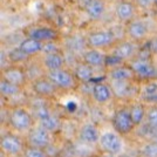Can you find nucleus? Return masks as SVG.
<instances>
[{
    "label": "nucleus",
    "mask_w": 157,
    "mask_h": 157,
    "mask_svg": "<svg viewBox=\"0 0 157 157\" xmlns=\"http://www.w3.org/2000/svg\"><path fill=\"white\" fill-rule=\"evenodd\" d=\"M80 60H82L87 65L92 66L94 69L96 68H105L107 53L101 49L87 48L85 52L80 55Z\"/></svg>",
    "instance_id": "aec40b11"
},
{
    "label": "nucleus",
    "mask_w": 157,
    "mask_h": 157,
    "mask_svg": "<svg viewBox=\"0 0 157 157\" xmlns=\"http://www.w3.org/2000/svg\"><path fill=\"white\" fill-rule=\"evenodd\" d=\"M90 98L98 105H105L115 98L109 82L102 80L94 81L90 87Z\"/></svg>",
    "instance_id": "2eb2a0df"
},
{
    "label": "nucleus",
    "mask_w": 157,
    "mask_h": 157,
    "mask_svg": "<svg viewBox=\"0 0 157 157\" xmlns=\"http://www.w3.org/2000/svg\"><path fill=\"white\" fill-rule=\"evenodd\" d=\"M145 123L157 129V105H150L148 107Z\"/></svg>",
    "instance_id": "c756f323"
},
{
    "label": "nucleus",
    "mask_w": 157,
    "mask_h": 157,
    "mask_svg": "<svg viewBox=\"0 0 157 157\" xmlns=\"http://www.w3.org/2000/svg\"><path fill=\"white\" fill-rule=\"evenodd\" d=\"M35 116L26 105H14L7 113V124L18 132H28L35 127Z\"/></svg>",
    "instance_id": "f257e3e1"
},
{
    "label": "nucleus",
    "mask_w": 157,
    "mask_h": 157,
    "mask_svg": "<svg viewBox=\"0 0 157 157\" xmlns=\"http://www.w3.org/2000/svg\"><path fill=\"white\" fill-rule=\"evenodd\" d=\"M29 88L32 94L38 98H44V100H51L54 98L59 94V89L53 83L47 75H44L41 78H38L29 82Z\"/></svg>",
    "instance_id": "9d476101"
},
{
    "label": "nucleus",
    "mask_w": 157,
    "mask_h": 157,
    "mask_svg": "<svg viewBox=\"0 0 157 157\" xmlns=\"http://www.w3.org/2000/svg\"><path fill=\"white\" fill-rule=\"evenodd\" d=\"M24 88L18 85L11 83L4 78H0V94H1V98L11 101L14 98H19L22 94Z\"/></svg>",
    "instance_id": "a878e982"
},
{
    "label": "nucleus",
    "mask_w": 157,
    "mask_h": 157,
    "mask_svg": "<svg viewBox=\"0 0 157 157\" xmlns=\"http://www.w3.org/2000/svg\"><path fill=\"white\" fill-rule=\"evenodd\" d=\"M18 46L26 53L27 55H29L31 58H36L38 55H42L45 44L39 41V40L33 39V38L24 36L22 39L20 40Z\"/></svg>",
    "instance_id": "5701e85b"
},
{
    "label": "nucleus",
    "mask_w": 157,
    "mask_h": 157,
    "mask_svg": "<svg viewBox=\"0 0 157 157\" xmlns=\"http://www.w3.org/2000/svg\"><path fill=\"white\" fill-rule=\"evenodd\" d=\"M152 14H154V17H155V18L157 19V8H155V10L152 11Z\"/></svg>",
    "instance_id": "72a5a7b5"
},
{
    "label": "nucleus",
    "mask_w": 157,
    "mask_h": 157,
    "mask_svg": "<svg viewBox=\"0 0 157 157\" xmlns=\"http://www.w3.org/2000/svg\"><path fill=\"white\" fill-rule=\"evenodd\" d=\"M24 36L39 40L44 44L59 42L61 40V32L59 28L47 24H34L24 28Z\"/></svg>",
    "instance_id": "7ed1b4c3"
},
{
    "label": "nucleus",
    "mask_w": 157,
    "mask_h": 157,
    "mask_svg": "<svg viewBox=\"0 0 157 157\" xmlns=\"http://www.w3.org/2000/svg\"><path fill=\"white\" fill-rule=\"evenodd\" d=\"M78 140L86 144H96L100 141L101 132L95 123H85L78 129Z\"/></svg>",
    "instance_id": "4be33fe9"
},
{
    "label": "nucleus",
    "mask_w": 157,
    "mask_h": 157,
    "mask_svg": "<svg viewBox=\"0 0 157 157\" xmlns=\"http://www.w3.org/2000/svg\"><path fill=\"white\" fill-rule=\"evenodd\" d=\"M82 10L87 19L96 22L105 18L107 13V4L105 0H85Z\"/></svg>",
    "instance_id": "f3484780"
},
{
    "label": "nucleus",
    "mask_w": 157,
    "mask_h": 157,
    "mask_svg": "<svg viewBox=\"0 0 157 157\" xmlns=\"http://www.w3.org/2000/svg\"><path fill=\"white\" fill-rule=\"evenodd\" d=\"M138 17V8L134 0H117L114 6V18L124 26Z\"/></svg>",
    "instance_id": "ddd939ff"
},
{
    "label": "nucleus",
    "mask_w": 157,
    "mask_h": 157,
    "mask_svg": "<svg viewBox=\"0 0 157 157\" xmlns=\"http://www.w3.org/2000/svg\"><path fill=\"white\" fill-rule=\"evenodd\" d=\"M103 157H120L118 155H111V154H105Z\"/></svg>",
    "instance_id": "473e14b6"
},
{
    "label": "nucleus",
    "mask_w": 157,
    "mask_h": 157,
    "mask_svg": "<svg viewBox=\"0 0 157 157\" xmlns=\"http://www.w3.org/2000/svg\"><path fill=\"white\" fill-rule=\"evenodd\" d=\"M140 47H141L140 44L124 38V39L118 40L113 46V48L110 49V54L120 60L121 62L125 63V62H129L134 58H136L138 51H140Z\"/></svg>",
    "instance_id": "1a4fd4ad"
},
{
    "label": "nucleus",
    "mask_w": 157,
    "mask_h": 157,
    "mask_svg": "<svg viewBox=\"0 0 157 157\" xmlns=\"http://www.w3.org/2000/svg\"><path fill=\"white\" fill-rule=\"evenodd\" d=\"M155 8H157V0H154V10H155ZM154 10H152V11H154ZM151 13H152V12H151Z\"/></svg>",
    "instance_id": "f704fd0d"
},
{
    "label": "nucleus",
    "mask_w": 157,
    "mask_h": 157,
    "mask_svg": "<svg viewBox=\"0 0 157 157\" xmlns=\"http://www.w3.org/2000/svg\"><path fill=\"white\" fill-rule=\"evenodd\" d=\"M134 2L136 4L138 11L151 13L154 10V0H134Z\"/></svg>",
    "instance_id": "7c9ffc66"
},
{
    "label": "nucleus",
    "mask_w": 157,
    "mask_h": 157,
    "mask_svg": "<svg viewBox=\"0 0 157 157\" xmlns=\"http://www.w3.org/2000/svg\"><path fill=\"white\" fill-rule=\"evenodd\" d=\"M128 63L132 68L137 81L147 82L157 80V67L152 62V59H144L136 56Z\"/></svg>",
    "instance_id": "0eeeda50"
},
{
    "label": "nucleus",
    "mask_w": 157,
    "mask_h": 157,
    "mask_svg": "<svg viewBox=\"0 0 157 157\" xmlns=\"http://www.w3.org/2000/svg\"><path fill=\"white\" fill-rule=\"evenodd\" d=\"M105 78H108V81H137L135 73L128 62L108 68L105 72Z\"/></svg>",
    "instance_id": "a211bd4d"
},
{
    "label": "nucleus",
    "mask_w": 157,
    "mask_h": 157,
    "mask_svg": "<svg viewBox=\"0 0 157 157\" xmlns=\"http://www.w3.org/2000/svg\"><path fill=\"white\" fill-rule=\"evenodd\" d=\"M152 140H154V141H156V142H157V132L155 134V136H154V138H152Z\"/></svg>",
    "instance_id": "e433bc0d"
},
{
    "label": "nucleus",
    "mask_w": 157,
    "mask_h": 157,
    "mask_svg": "<svg viewBox=\"0 0 157 157\" xmlns=\"http://www.w3.org/2000/svg\"><path fill=\"white\" fill-rule=\"evenodd\" d=\"M46 75L47 78L56 86L59 92H74L81 86L78 78H75L73 69H69L67 67L56 69V71L46 72Z\"/></svg>",
    "instance_id": "20e7f679"
},
{
    "label": "nucleus",
    "mask_w": 157,
    "mask_h": 157,
    "mask_svg": "<svg viewBox=\"0 0 157 157\" xmlns=\"http://www.w3.org/2000/svg\"><path fill=\"white\" fill-rule=\"evenodd\" d=\"M54 157H60V156H54Z\"/></svg>",
    "instance_id": "58836bf2"
},
{
    "label": "nucleus",
    "mask_w": 157,
    "mask_h": 157,
    "mask_svg": "<svg viewBox=\"0 0 157 157\" xmlns=\"http://www.w3.org/2000/svg\"><path fill=\"white\" fill-rule=\"evenodd\" d=\"M25 147H26V144L18 134H14L12 131H7L1 135V138H0L1 152L6 154L7 156L15 157L22 155Z\"/></svg>",
    "instance_id": "9b49d317"
},
{
    "label": "nucleus",
    "mask_w": 157,
    "mask_h": 157,
    "mask_svg": "<svg viewBox=\"0 0 157 157\" xmlns=\"http://www.w3.org/2000/svg\"><path fill=\"white\" fill-rule=\"evenodd\" d=\"M0 78H4L11 83L18 85L22 88L29 85V78L27 75L25 65H8L1 68Z\"/></svg>",
    "instance_id": "f8f14e48"
},
{
    "label": "nucleus",
    "mask_w": 157,
    "mask_h": 157,
    "mask_svg": "<svg viewBox=\"0 0 157 157\" xmlns=\"http://www.w3.org/2000/svg\"><path fill=\"white\" fill-rule=\"evenodd\" d=\"M33 58L27 55L18 45L7 51V62L11 65H26Z\"/></svg>",
    "instance_id": "bb28decb"
},
{
    "label": "nucleus",
    "mask_w": 157,
    "mask_h": 157,
    "mask_svg": "<svg viewBox=\"0 0 157 157\" xmlns=\"http://www.w3.org/2000/svg\"><path fill=\"white\" fill-rule=\"evenodd\" d=\"M141 155L143 157H157V142L149 140L141 148Z\"/></svg>",
    "instance_id": "cd10ccee"
},
{
    "label": "nucleus",
    "mask_w": 157,
    "mask_h": 157,
    "mask_svg": "<svg viewBox=\"0 0 157 157\" xmlns=\"http://www.w3.org/2000/svg\"><path fill=\"white\" fill-rule=\"evenodd\" d=\"M40 62H41V65L45 68L46 72L61 69V68H65L66 66H67L66 56L62 51L42 54Z\"/></svg>",
    "instance_id": "6ab92c4d"
},
{
    "label": "nucleus",
    "mask_w": 157,
    "mask_h": 157,
    "mask_svg": "<svg viewBox=\"0 0 157 157\" xmlns=\"http://www.w3.org/2000/svg\"><path fill=\"white\" fill-rule=\"evenodd\" d=\"M88 157H103V156H98V155H90V156Z\"/></svg>",
    "instance_id": "4c0bfd02"
},
{
    "label": "nucleus",
    "mask_w": 157,
    "mask_h": 157,
    "mask_svg": "<svg viewBox=\"0 0 157 157\" xmlns=\"http://www.w3.org/2000/svg\"><path fill=\"white\" fill-rule=\"evenodd\" d=\"M147 45L152 53V55H157V35L151 36L150 39L147 41Z\"/></svg>",
    "instance_id": "2f4dec72"
},
{
    "label": "nucleus",
    "mask_w": 157,
    "mask_h": 157,
    "mask_svg": "<svg viewBox=\"0 0 157 157\" xmlns=\"http://www.w3.org/2000/svg\"><path fill=\"white\" fill-rule=\"evenodd\" d=\"M111 86L115 98H129L132 93H136L135 81H108Z\"/></svg>",
    "instance_id": "b1692460"
},
{
    "label": "nucleus",
    "mask_w": 157,
    "mask_h": 157,
    "mask_svg": "<svg viewBox=\"0 0 157 157\" xmlns=\"http://www.w3.org/2000/svg\"><path fill=\"white\" fill-rule=\"evenodd\" d=\"M129 113H130L131 120L134 122V124L137 127H141L142 124L145 123L147 120V111H148V105H145L142 100L132 102L129 107Z\"/></svg>",
    "instance_id": "393cba45"
},
{
    "label": "nucleus",
    "mask_w": 157,
    "mask_h": 157,
    "mask_svg": "<svg viewBox=\"0 0 157 157\" xmlns=\"http://www.w3.org/2000/svg\"><path fill=\"white\" fill-rule=\"evenodd\" d=\"M22 156L24 157H49L47 155V152L45 149L36 148V147L28 145V144H26V147H25V150H24Z\"/></svg>",
    "instance_id": "c85d7f7f"
},
{
    "label": "nucleus",
    "mask_w": 157,
    "mask_h": 157,
    "mask_svg": "<svg viewBox=\"0 0 157 157\" xmlns=\"http://www.w3.org/2000/svg\"><path fill=\"white\" fill-rule=\"evenodd\" d=\"M73 72L75 78H78V81L80 82V85H88L92 83L95 80V69L93 68L92 66L87 65L86 62H83L82 60H78V62L75 63Z\"/></svg>",
    "instance_id": "412c9836"
},
{
    "label": "nucleus",
    "mask_w": 157,
    "mask_h": 157,
    "mask_svg": "<svg viewBox=\"0 0 157 157\" xmlns=\"http://www.w3.org/2000/svg\"><path fill=\"white\" fill-rule=\"evenodd\" d=\"M117 35L110 28H101L90 31L86 35V44L88 48L95 49H111L113 46L117 42Z\"/></svg>",
    "instance_id": "f03ea898"
},
{
    "label": "nucleus",
    "mask_w": 157,
    "mask_h": 157,
    "mask_svg": "<svg viewBox=\"0 0 157 157\" xmlns=\"http://www.w3.org/2000/svg\"><path fill=\"white\" fill-rule=\"evenodd\" d=\"M123 32H124V36L127 39L132 40L140 45H142L150 39L151 31L150 25L148 24V21L141 17H137L129 21L128 24H125Z\"/></svg>",
    "instance_id": "39448f33"
},
{
    "label": "nucleus",
    "mask_w": 157,
    "mask_h": 157,
    "mask_svg": "<svg viewBox=\"0 0 157 157\" xmlns=\"http://www.w3.org/2000/svg\"><path fill=\"white\" fill-rule=\"evenodd\" d=\"M98 145L105 154L121 155L123 150V140L122 136L116 131H105L101 134Z\"/></svg>",
    "instance_id": "4468645a"
},
{
    "label": "nucleus",
    "mask_w": 157,
    "mask_h": 157,
    "mask_svg": "<svg viewBox=\"0 0 157 157\" xmlns=\"http://www.w3.org/2000/svg\"><path fill=\"white\" fill-rule=\"evenodd\" d=\"M110 122L113 128H114V130L118 132L121 136L130 135L131 132H134L135 128H136V125L134 124V122L131 120L128 107L117 108L116 110L114 111Z\"/></svg>",
    "instance_id": "6e6552de"
},
{
    "label": "nucleus",
    "mask_w": 157,
    "mask_h": 157,
    "mask_svg": "<svg viewBox=\"0 0 157 157\" xmlns=\"http://www.w3.org/2000/svg\"><path fill=\"white\" fill-rule=\"evenodd\" d=\"M27 144L36 148L46 149L52 144V132L42 128L41 125H35L27 132Z\"/></svg>",
    "instance_id": "dca6fc26"
},
{
    "label": "nucleus",
    "mask_w": 157,
    "mask_h": 157,
    "mask_svg": "<svg viewBox=\"0 0 157 157\" xmlns=\"http://www.w3.org/2000/svg\"><path fill=\"white\" fill-rule=\"evenodd\" d=\"M120 157H132V156H130V155H118Z\"/></svg>",
    "instance_id": "c9c22d12"
},
{
    "label": "nucleus",
    "mask_w": 157,
    "mask_h": 157,
    "mask_svg": "<svg viewBox=\"0 0 157 157\" xmlns=\"http://www.w3.org/2000/svg\"><path fill=\"white\" fill-rule=\"evenodd\" d=\"M32 111L35 118L38 120L39 125H41L42 128L51 131L52 134H55L56 131L60 130V128L62 125L61 120H60V117L56 114H54L49 109V107L46 103H42V105L34 107Z\"/></svg>",
    "instance_id": "423d86ee"
}]
</instances>
